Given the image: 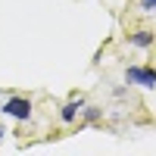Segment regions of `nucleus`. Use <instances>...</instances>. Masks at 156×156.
<instances>
[{"label":"nucleus","mask_w":156,"mask_h":156,"mask_svg":"<svg viewBox=\"0 0 156 156\" xmlns=\"http://www.w3.org/2000/svg\"><path fill=\"white\" fill-rule=\"evenodd\" d=\"M3 115H9V119H19V122H28L31 119V100L28 97H9L3 100Z\"/></svg>","instance_id":"obj_1"},{"label":"nucleus","mask_w":156,"mask_h":156,"mask_svg":"<svg viewBox=\"0 0 156 156\" xmlns=\"http://www.w3.org/2000/svg\"><path fill=\"white\" fill-rule=\"evenodd\" d=\"M125 78L137 87H156V69H150V66H128Z\"/></svg>","instance_id":"obj_2"},{"label":"nucleus","mask_w":156,"mask_h":156,"mask_svg":"<svg viewBox=\"0 0 156 156\" xmlns=\"http://www.w3.org/2000/svg\"><path fill=\"white\" fill-rule=\"evenodd\" d=\"M153 41H156V34H153V31H147V28H140V31H134V34H131V44H134V47H140V50H144V47H153Z\"/></svg>","instance_id":"obj_3"},{"label":"nucleus","mask_w":156,"mask_h":156,"mask_svg":"<svg viewBox=\"0 0 156 156\" xmlns=\"http://www.w3.org/2000/svg\"><path fill=\"white\" fill-rule=\"evenodd\" d=\"M78 112H81V100H72V103H66V106H62L59 119H62V122H75Z\"/></svg>","instance_id":"obj_4"},{"label":"nucleus","mask_w":156,"mask_h":156,"mask_svg":"<svg viewBox=\"0 0 156 156\" xmlns=\"http://www.w3.org/2000/svg\"><path fill=\"white\" fill-rule=\"evenodd\" d=\"M84 119H87V122H97V119H100V106H87V109H84Z\"/></svg>","instance_id":"obj_5"},{"label":"nucleus","mask_w":156,"mask_h":156,"mask_svg":"<svg viewBox=\"0 0 156 156\" xmlns=\"http://www.w3.org/2000/svg\"><path fill=\"white\" fill-rule=\"evenodd\" d=\"M0 140H3V128H0Z\"/></svg>","instance_id":"obj_6"},{"label":"nucleus","mask_w":156,"mask_h":156,"mask_svg":"<svg viewBox=\"0 0 156 156\" xmlns=\"http://www.w3.org/2000/svg\"><path fill=\"white\" fill-rule=\"evenodd\" d=\"M0 94H3V90H0Z\"/></svg>","instance_id":"obj_7"}]
</instances>
